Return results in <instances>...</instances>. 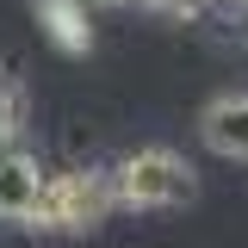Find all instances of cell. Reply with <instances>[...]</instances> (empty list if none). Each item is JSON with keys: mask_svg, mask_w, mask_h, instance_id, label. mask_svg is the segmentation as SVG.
<instances>
[{"mask_svg": "<svg viewBox=\"0 0 248 248\" xmlns=\"http://www.w3.org/2000/svg\"><path fill=\"white\" fill-rule=\"evenodd\" d=\"M31 13H37V25L50 31V44L68 50V56H81L93 44V25H87V6L81 0H31Z\"/></svg>", "mask_w": 248, "mask_h": 248, "instance_id": "cell-5", "label": "cell"}, {"mask_svg": "<svg viewBox=\"0 0 248 248\" xmlns=\"http://www.w3.org/2000/svg\"><path fill=\"white\" fill-rule=\"evenodd\" d=\"M192 192H199V180L174 149H137L112 174V199L130 211H168V205H186Z\"/></svg>", "mask_w": 248, "mask_h": 248, "instance_id": "cell-2", "label": "cell"}, {"mask_svg": "<svg viewBox=\"0 0 248 248\" xmlns=\"http://www.w3.org/2000/svg\"><path fill=\"white\" fill-rule=\"evenodd\" d=\"M0 149H6V137H0Z\"/></svg>", "mask_w": 248, "mask_h": 248, "instance_id": "cell-9", "label": "cell"}, {"mask_svg": "<svg viewBox=\"0 0 248 248\" xmlns=\"http://www.w3.org/2000/svg\"><path fill=\"white\" fill-rule=\"evenodd\" d=\"M112 211H118V199H112V174H44L25 230L81 236V230H99Z\"/></svg>", "mask_w": 248, "mask_h": 248, "instance_id": "cell-1", "label": "cell"}, {"mask_svg": "<svg viewBox=\"0 0 248 248\" xmlns=\"http://www.w3.org/2000/svg\"><path fill=\"white\" fill-rule=\"evenodd\" d=\"M37 186H44V168L6 143L0 149V223H25L37 205Z\"/></svg>", "mask_w": 248, "mask_h": 248, "instance_id": "cell-4", "label": "cell"}, {"mask_svg": "<svg viewBox=\"0 0 248 248\" xmlns=\"http://www.w3.org/2000/svg\"><path fill=\"white\" fill-rule=\"evenodd\" d=\"M199 137L230 161H248V93H217L199 112Z\"/></svg>", "mask_w": 248, "mask_h": 248, "instance_id": "cell-3", "label": "cell"}, {"mask_svg": "<svg viewBox=\"0 0 248 248\" xmlns=\"http://www.w3.org/2000/svg\"><path fill=\"white\" fill-rule=\"evenodd\" d=\"M81 6H155V13H174V19H205L217 0H81Z\"/></svg>", "mask_w": 248, "mask_h": 248, "instance_id": "cell-7", "label": "cell"}, {"mask_svg": "<svg viewBox=\"0 0 248 248\" xmlns=\"http://www.w3.org/2000/svg\"><path fill=\"white\" fill-rule=\"evenodd\" d=\"M0 81H6V62H0Z\"/></svg>", "mask_w": 248, "mask_h": 248, "instance_id": "cell-8", "label": "cell"}, {"mask_svg": "<svg viewBox=\"0 0 248 248\" xmlns=\"http://www.w3.org/2000/svg\"><path fill=\"white\" fill-rule=\"evenodd\" d=\"M25 124H31V93L19 87V75H6V81H0V137L13 143Z\"/></svg>", "mask_w": 248, "mask_h": 248, "instance_id": "cell-6", "label": "cell"}]
</instances>
